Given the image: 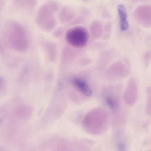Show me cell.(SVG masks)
<instances>
[{"label":"cell","mask_w":151,"mask_h":151,"mask_svg":"<svg viewBox=\"0 0 151 151\" xmlns=\"http://www.w3.org/2000/svg\"><path fill=\"white\" fill-rule=\"evenodd\" d=\"M5 37L9 45L17 51H25L29 47V37L27 30L20 23L11 21L5 27Z\"/></svg>","instance_id":"obj_1"},{"label":"cell","mask_w":151,"mask_h":151,"mask_svg":"<svg viewBox=\"0 0 151 151\" xmlns=\"http://www.w3.org/2000/svg\"><path fill=\"white\" fill-rule=\"evenodd\" d=\"M59 4L55 1H48L42 4L38 8L35 22L42 30L51 31L57 25V21L54 13L58 11Z\"/></svg>","instance_id":"obj_2"},{"label":"cell","mask_w":151,"mask_h":151,"mask_svg":"<svg viewBox=\"0 0 151 151\" xmlns=\"http://www.w3.org/2000/svg\"><path fill=\"white\" fill-rule=\"evenodd\" d=\"M109 114L102 107H95L89 110L84 115L83 124L86 129L92 132H99L106 126Z\"/></svg>","instance_id":"obj_3"},{"label":"cell","mask_w":151,"mask_h":151,"mask_svg":"<svg viewBox=\"0 0 151 151\" xmlns=\"http://www.w3.org/2000/svg\"><path fill=\"white\" fill-rule=\"evenodd\" d=\"M88 29L81 25L73 27L65 32L66 41L71 46L75 48H83L88 43L89 40Z\"/></svg>","instance_id":"obj_4"},{"label":"cell","mask_w":151,"mask_h":151,"mask_svg":"<svg viewBox=\"0 0 151 151\" xmlns=\"http://www.w3.org/2000/svg\"><path fill=\"white\" fill-rule=\"evenodd\" d=\"M102 97L108 107L114 113H117L121 107V86L108 85L102 90Z\"/></svg>","instance_id":"obj_5"},{"label":"cell","mask_w":151,"mask_h":151,"mask_svg":"<svg viewBox=\"0 0 151 151\" xmlns=\"http://www.w3.org/2000/svg\"><path fill=\"white\" fill-rule=\"evenodd\" d=\"M130 73L129 67L121 61L110 64L105 72L106 77L112 80H121L126 78Z\"/></svg>","instance_id":"obj_6"},{"label":"cell","mask_w":151,"mask_h":151,"mask_svg":"<svg viewBox=\"0 0 151 151\" xmlns=\"http://www.w3.org/2000/svg\"><path fill=\"white\" fill-rule=\"evenodd\" d=\"M134 19L140 25L149 27L151 24V6L150 4H140L133 11Z\"/></svg>","instance_id":"obj_7"},{"label":"cell","mask_w":151,"mask_h":151,"mask_svg":"<svg viewBox=\"0 0 151 151\" xmlns=\"http://www.w3.org/2000/svg\"><path fill=\"white\" fill-rule=\"evenodd\" d=\"M137 86L135 80L132 77L127 83L123 92L124 101L128 106H133L137 101Z\"/></svg>","instance_id":"obj_8"},{"label":"cell","mask_w":151,"mask_h":151,"mask_svg":"<svg viewBox=\"0 0 151 151\" xmlns=\"http://www.w3.org/2000/svg\"><path fill=\"white\" fill-rule=\"evenodd\" d=\"M71 83L75 90L82 95L86 97H90L93 95L91 88L83 77L78 76H73L71 79Z\"/></svg>","instance_id":"obj_9"},{"label":"cell","mask_w":151,"mask_h":151,"mask_svg":"<svg viewBox=\"0 0 151 151\" xmlns=\"http://www.w3.org/2000/svg\"><path fill=\"white\" fill-rule=\"evenodd\" d=\"M42 47L47 59L51 62H54L57 55V45L54 42L44 41L42 42Z\"/></svg>","instance_id":"obj_10"},{"label":"cell","mask_w":151,"mask_h":151,"mask_svg":"<svg viewBox=\"0 0 151 151\" xmlns=\"http://www.w3.org/2000/svg\"><path fill=\"white\" fill-rule=\"evenodd\" d=\"M117 11L119 18V25L122 31H126L129 27L127 12L126 6L123 4H119L117 5Z\"/></svg>","instance_id":"obj_11"},{"label":"cell","mask_w":151,"mask_h":151,"mask_svg":"<svg viewBox=\"0 0 151 151\" xmlns=\"http://www.w3.org/2000/svg\"><path fill=\"white\" fill-rule=\"evenodd\" d=\"M104 25L103 22L99 20L93 21L90 26V31L92 37L94 39H97L101 37L103 35Z\"/></svg>","instance_id":"obj_12"},{"label":"cell","mask_w":151,"mask_h":151,"mask_svg":"<svg viewBox=\"0 0 151 151\" xmlns=\"http://www.w3.org/2000/svg\"><path fill=\"white\" fill-rule=\"evenodd\" d=\"M75 16L74 11L68 6H63L59 12L58 17L61 22L65 23L71 21Z\"/></svg>","instance_id":"obj_13"},{"label":"cell","mask_w":151,"mask_h":151,"mask_svg":"<svg viewBox=\"0 0 151 151\" xmlns=\"http://www.w3.org/2000/svg\"><path fill=\"white\" fill-rule=\"evenodd\" d=\"M76 55V51L70 48H65L63 50L62 54V61L66 63L71 60Z\"/></svg>","instance_id":"obj_14"},{"label":"cell","mask_w":151,"mask_h":151,"mask_svg":"<svg viewBox=\"0 0 151 151\" xmlns=\"http://www.w3.org/2000/svg\"><path fill=\"white\" fill-rule=\"evenodd\" d=\"M111 28H112L111 23L110 22H107L103 28V32L102 35V36L104 37L103 38L104 39L109 38L111 32Z\"/></svg>","instance_id":"obj_15"},{"label":"cell","mask_w":151,"mask_h":151,"mask_svg":"<svg viewBox=\"0 0 151 151\" xmlns=\"http://www.w3.org/2000/svg\"><path fill=\"white\" fill-rule=\"evenodd\" d=\"M150 103H151V102H150V92H149L148 97H147L146 103V111L147 113L149 114H150V110H151Z\"/></svg>","instance_id":"obj_16"},{"label":"cell","mask_w":151,"mask_h":151,"mask_svg":"<svg viewBox=\"0 0 151 151\" xmlns=\"http://www.w3.org/2000/svg\"><path fill=\"white\" fill-rule=\"evenodd\" d=\"M117 151H126V145L123 142H120L117 144Z\"/></svg>","instance_id":"obj_17"}]
</instances>
